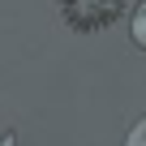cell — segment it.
I'll return each mask as SVG.
<instances>
[{
  "label": "cell",
  "instance_id": "1",
  "mask_svg": "<svg viewBox=\"0 0 146 146\" xmlns=\"http://www.w3.org/2000/svg\"><path fill=\"white\" fill-rule=\"evenodd\" d=\"M120 5L125 0H60V13L73 30H103L120 17Z\"/></svg>",
  "mask_w": 146,
  "mask_h": 146
},
{
  "label": "cell",
  "instance_id": "2",
  "mask_svg": "<svg viewBox=\"0 0 146 146\" xmlns=\"http://www.w3.org/2000/svg\"><path fill=\"white\" fill-rule=\"evenodd\" d=\"M129 30H133V43L146 52V0H142V5L133 9V17H129Z\"/></svg>",
  "mask_w": 146,
  "mask_h": 146
},
{
  "label": "cell",
  "instance_id": "4",
  "mask_svg": "<svg viewBox=\"0 0 146 146\" xmlns=\"http://www.w3.org/2000/svg\"><path fill=\"white\" fill-rule=\"evenodd\" d=\"M0 146H17V133H0Z\"/></svg>",
  "mask_w": 146,
  "mask_h": 146
},
{
  "label": "cell",
  "instance_id": "3",
  "mask_svg": "<svg viewBox=\"0 0 146 146\" xmlns=\"http://www.w3.org/2000/svg\"><path fill=\"white\" fill-rule=\"evenodd\" d=\"M125 146H146V116H142V120L133 125V133L125 137Z\"/></svg>",
  "mask_w": 146,
  "mask_h": 146
}]
</instances>
